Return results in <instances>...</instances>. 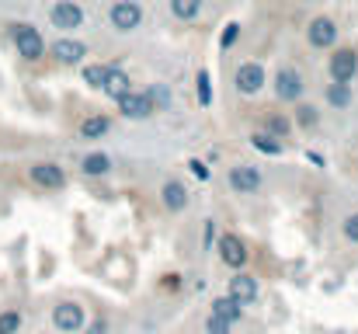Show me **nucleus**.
Listing matches in <instances>:
<instances>
[{
  "label": "nucleus",
  "mask_w": 358,
  "mask_h": 334,
  "mask_svg": "<svg viewBox=\"0 0 358 334\" xmlns=\"http://www.w3.org/2000/svg\"><path fill=\"white\" fill-rule=\"evenodd\" d=\"M10 42H14V49H17V56H21L24 63L45 60V39H42V32H38L35 25H28V21L10 25Z\"/></svg>",
  "instance_id": "nucleus-1"
},
{
  "label": "nucleus",
  "mask_w": 358,
  "mask_h": 334,
  "mask_svg": "<svg viewBox=\"0 0 358 334\" xmlns=\"http://www.w3.org/2000/svg\"><path fill=\"white\" fill-rule=\"evenodd\" d=\"M52 324H56L59 334H80L84 324H87V314H84V307L77 300H59L52 307Z\"/></svg>",
  "instance_id": "nucleus-2"
},
{
  "label": "nucleus",
  "mask_w": 358,
  "mask_h": 334,
  "mask_svg": "<svg viewBox=\"0 0 358 334\" xmlns=\"http://www.w3.org/2000/svg\"><path fill=\"white\" fill-rule=\"evenodd\" d=\"M227 185H230L234 195H257L261 185H264V174L254 164H234L230 174H227Z\"/></svg>",
  "instance_id": "nucleus-3"
},
{
  "label": "nucleus",
  "mask_w": 358,
  "mask_h": 334,
  "mask_svg": "<svg viewBox=\"0 0 358 334\" xmlns=\"http://www.w3.org/2000/svg\"><path fill=\"white\" fill-rule=\"evenodd\" d=\"M108 25L122 32V35H129V32H136L139 25H143V4L139 0H115L112 7H108Z\"/></svg>",
  "instance_id": "nucleus-4"
},
{
  "label": "nucleus",
  "mask_w": 358,
  "mask_h": 334,
  "mask_svg": "<svg viewBox=\"0 0 358 334\" xmlns=\"http://www.w3.org/2000/svg\"><path fill=\"white\" fill-rule=\"evenodd\" d=\"M271 84H275V98H278V102H289V105H296V102L306 95L303 74H299L296 67H278Z\"/></svg>",
  "instance_id": "nucleus-5"
},
{
  "label": "nucleus",
  "mask_w": 358,
  "mask_h": 334,
  "mask_svg": "<svg viewBox=\"0 0 358 334\" xmlns=\"http://www.w3.org/2000/svg\"><path fill=\"white\" fill-rule=\"evenodd\" d=\"M327 74H331V81H338V84H352L358 77V49H352V46L334 49L331 60H327Z\"/></svg>",
  "instance_id": "nucleus-6"
},
{
  "label": "nucleus",
  "mask_w": 358,
  "mask_h": 334,
  "mask_svg": "<svg viewBox=\"0 0 358 334\" xmlns=\"http://www.w3.org/2000/svg\"><path fill=\"white\" fill-rule=\"evenodd\" d=\"M216 254H220V261L227 265V268H247V261H250V251H247V244L240 240L237 233H220L216 237Z\"/></svg>",
  "instance_id": "nucleus-7"
},
{
  "label": "nucleus",
  "mask_w": 358,
  "mask_h": 334,
  "mask_svg": "<svg viewBox=\"0 0 358 334\" xmlns=\"http://www.w3.org/2000/svg\"><path fill=\"white\" fill-rule=\"evenodd\" d=\"M84 7L77 4V0H56L52 7H49V21H52V28H59V32H77V28H84Z\"/></svg>",
  "instance_id": "nucleus-8"
},
{
  "label": "nucleus",
  "mask_w": 358,
  "mask_h": 334,
  "mask_svg": "<svg viewBox=\"0 0 358 334\" xmlns=\"http://www.w3.org/2000/svg\"><path fill=\"white\" fill-rule=\"evenodd\" d=\"M115 105H119V115L122 118H129V122H146V118L157 111L146 91H132V88L115 98Z\"/></svg>",
  "instance_id": "nucleus-9"
},
{
  "label": "nucleus",
  "mask_w": 358,
  "mask_h": 334,
  "mask_svg": "<svg viewBox=\"0 0 358 334\" xmlns=\"http://www.w3.org/2000/svg\"><path fill=\"white\" fill-rule=\"evenodd\" d=\"M28 178H31V185H38V188H45V192H63V188H66V171H63L59 164H52V160L31 164V167H28Z\"/></svg>",
  "instance_id": "nucleus-10"
},
{
  "label": "nucleus",
  "mask_w": 358,
  "mask_h": 334,
  "mask_svg": "<svg viewBox=\"0 0 358 334\" xmlns=\"http://www.w3.org/2000/svg\"><path fill=\"white\" fill-rule=\"evenodd\" d=\"M234 84H237V91L243 98H254V95H261L264 91V84H268V74H264V67L261 63H240L237 67V77H234Z\"/></svg>",
  "instance_id": "nucleus-11"
},
{
  "label": "nucleus",
  "mask_w": 358,
  "mask_h": 334,
  "mask_svg": "<svg viewBox=\"0 0 358 334\" xmlns=\"http://www.w3.org/2000/svg\"><path fill=\"white\" fill-rule=\"evenodd\" d=\"M306 42H310L313 49H334V46H338V25H334V18L317 14V18L306 25Z\"/></svg>",
  "instance_id": "nucleus-12"
},
{
  "label": "nucleus",
  "mask_w": 358,
  "mask_h": 334,
  "mask_svg": "<svg viewBox=\"0 0 358 334\" xmlns=\"http://www.w3.org/2000/svg\"><path fill=\"white\" fill-rule=\"evenodd\" d=\"M49 56H52L59 67H80L84 56H87V46L77 42V39H56V42L49 46Z\"/></svg>",
  "instance_id": "nucleus-13"
},
{
  "label": "nucleus",
  "mask_w": 358,
  "mask_h": 334,
  "mask_svg": "<svg viewBox=\"0 0 358 334\" xmlns=\"http://www.w3.org/2000/svg\"><path fill=\"white\" fill-rule=\"evenodd\" d=\"M188 202H192V195H188L185 181H174V178L164 181V188H160V206H164L167 213H185Z\"/></svg>",
  "instance_id": "nucleus-14"
},
{
  "label": "nucleus",
  "mask_w": 358,
  "mask_h": 334,
  "mask_svg": "<svg viewBox=\"0 0 358 334\" xmlns=\"http://www.w3.org/2000/svg\"><path fill=\"white\" fill-rule=\"evenodd\" d=\"M227 296H234L240 307L254 303V300H257V279H254V275H247V272L240 268L237 275L230 279V289H227Z\"/></svg>",
  "instance_id": "nucleus-15"
},
{
  "label": "nucleus",
  "mask_w": 358,
  "mask_h": 334,
  "mask_svg": "<svg viewBox=\"0 0 358 334\" xmlns=\"http://www.w3.org/2000/svg\"><path fill=\"white\" fill-rule=\"evenodd\" d=\"M129 88H132L129 74H125L122 67H115V63H108V67H105V81H101V91H105V95H108V98L115 102L119 95H125V91H129Z\"/></svg>",
  "instance_id": "nucleus-16"
},
{
  "label": "nucleus",
  "mask_w": 358,
  "mask_h": 334,
  "mask_svg": "<svg viewBox=\"0 0 358 334\" xmlns=\"http://www.w3.org/2000/svg\"><path fill=\"white\" fill-rule=\"evenodd\" d=\"M324 102L331 105L334 111H348L355 105V91H352V84H327V91H324Z\"/></svg>",
  "instance_id": "nucleus-17"
},
{
  "label": "nucleus",
  "mask_w": 358,
  "mask_h": 334,
  "mask_svg": "<svg viewBox=\"0 0 358 334\" xmlns=\"http://www.w3.org/2000/svg\"><path fill=\"white\" fill-rule=\"evenodd\" d=\"M80 174H84V178H105V174H112V157L101 153V150L87 153V157L80 160Z\"/></svg>",
  "instance_id": "nucleus-18"
},
{
  "label": "nucleus",
  "mask_w": 358,
  "mask_h": 334,
  "mask_svg": "<svg viewBox=\"0 0 358 334\" xmlns=\"http://www.w3.org/2000/svg\"><path fill=\"white\" fill-rule=\"evenodd\" d=\"M108 129H112V118L105 111H94L80 122V139H101V136H108Z\"/></svg>",
  "instance_id": "nucleus-19"
},
{
  "label": "nucleus",
  "mask_w": 358,
  "mask_h": 334,
  "mask_svg": "<svg viewBox=\"0 0 358 334\" xmlns=\"http://www.w3.org/2000/svg\"><path fill=\"white\" fill-rule=\"evenodd\" d=\"M250 146H254V150H261V153H268V157H282V150H285V143H282L278 136L264 132V129L250 132Z\"/></svg>",
  "instance_id": "nucleus-20"
},
{
  "label": "nucleus",
  "mask_w": 358,
  "mask_h": 334,
  "mask_svg": "<svg viewBox=\"0 0 358 334\" xmlns=\"http://www.w3.org/2000/svg\"><path fill=\"white\" fill-rule=\"evenodd\" d=\"M213 314L223 317V321H230V324H240V321H243V307H240L234 296H216V300H213Z\"/></svg>",
  "instance_id": "nucleus-21"
},
{
  "label": "nucleus",
  "mask_w": 358,
  "mask_h": 334,
  "mask_svg": "<svg viewBox=\"0 0 358 334\" xmlns=\"http://www.w3.org/2000/svg\"><path fill=\"white\" fill-rule=\"evenodd\" d=\"M202 7H206V0H171V14L178 21H195L202 14Z\"/></svg>",
  "instance_id": "nucleus-22"
},
{
  "label": "nucleus",
  "mask_w": 358,
  "mask_h": 334,
  "mask_svg": "<svg viewBox=\"0 0 358 334\" xmlns=\"http://www.w3.org/2000/svg\"><path fill=\"white\" fill-rule=\"evenodd\" d=\"M317 122H320V109L299 98V102H296V125H299V129H317Z\"/></svg>",
  "instance_id": "nucleus-23"
},
{
  "label": "nucleus",
  "mask_w": 358,
  "mask_h": 334,
  "mask_svg": "<svg viewBox=\"0 0 358 334\" xmlns=\"http://www.w3.org/2000/svg\"><path fill=\"white\" fill-rule=\"evenodd\" d=\"M264 132H271V136H278V139H289V136H292V122H289L285 115L271 111V115L264 118Z\"/></svg>",
  "instance_id": "nucleus-24"
},
{
  "label": "nucleus",
  "mask_w": 358,
  "mask_h": 334,
  "mask_svg": "<svg viewBox=\"0 0 358 334\" xmlns=\"http://www.w3.org/2000/svg\"><path fill=\"white\" fill-rule=\"evenodd\" d=\"M24 324L21 310H0V334H17Z\"/></svg>",
  "instance_id": "nucleus-25"
},
{
  "label": "nucleus",
  "mask_w": 358,
  "mask_h": 334,
  "mask_svg": "<svg viewBox=\"0 0 358 334\" xmlns=\"http://www.w3.org/2000/svg\"><path fill=\"white\" fill-rule=\"evenodd\" d=\"M146 95H150V102H153V109H157V111L171 109V88H167V84H153Z\"/></svg>",
  "instance_id": "nucleus-26"
},
{
  "label": "nucleus",
  "mask_w": 358,
  "mask_h": 334,
  "mask_svg": "<svg viewBox=\"0 0 358 334\" xmlns=\"http://www.w3.org/2000/svg\"><path fill=\"white\" fill-rule=\"evenodd\" d=\"M195 84H199V105H202V109H209V105H213V84H209V70H199Z\"/></svg>",
  "instance_id": "nucleus-27"
},
{
  "label": "nucleus",
  "mask_w": 358,
  "mask_h": 334,
  "mask_svg": "<svg viewBox=\"0 0 358 334\" xmlns=\"http://www.w3.org/2000/svg\"><path fill=\"white\" fill-rule=\"evenodd\" d=\"M80 77H84L87 88H101V81H105V67H101V63H87Z\"/></svg>",
  "instance_id": "nucleus-28"
},
{
  "label": "nucleus",
  "mask_w": 358,
  "mask_h": 334,
  "mask_svg": "<svg viewBox=\"0 0 358 334\" xmlns=\"http://www.w3.org/2000/svg\"><path fill=\"white\" fill-rule=\"evenodd\" d=\"M216 237H220V226H216V220H206V223H202V251H213Z\"/></svg>",
  "instance_id": "nucleus-29"
},
{
  "label": "nucleus",
  "mask_w": 358,
  "mask_h": 334,
  "mask_svg": "<svg viewBox=\"0 0 358 334\" xmlns=\"http://www.w3.org/2000/svg\"><path fill=\"white\" fill-rule=\"evenodd\" d=\"M206 331L209 334H230L234 331V324L223 321V317H216V314H209V317H206Z\"/></svg>",
  "instance_id": "nucleus-30"
},
{
  "label": "nucleus",
  "mask_w": 358,
  "mask_h": 334,
  "mask_svg": "<svg viewBox=\"0 0 358 334\" xmlns=\"http://www.w3.org/2000/svg\"><path fill=\"white\" fill-rule=\"evenodd\" d=\"M341 233H345V240L358 244V213H348V216H345V223H341Z\"/></svg>",
  "instance_id": "nucleus-31"
},
{
  "label": "nucleus",
  "mask_w": 358,
  "mask_h": 334,
  "mask_svg": "<svg viewBox=\"0 0 358 334\" xmlns=\"http://www.w3.org/2000/svg\"><path fill=\"white\" fill-rule=\"evenodd\" d=\"M188 171H192L199 181H209V178H213V171H209V167H206V160H199V157H192V160H188Z\"/></svg>",
  "instance_id": "nucleus-32"
},
{
  "label": "nucleus",
  "mask_w": 358,
  "mask_h": 334,
  "mask_svg": "<svg viewBox=\"0 0 358 334\" xmlns=\"http://www.w3.org/2000/svg\"><path fill=\"white\" fill-rule=\"evenodd\" d=\"M237 35H240V25L237 21H230V25H227V32H223V42H220V46H223V49H230V46L237 42Z\"/></svg>",
  "instance_id": "nucleus-33"
},
{
  "label": "nucleus",
  "mask_w": 358,
  "mask_h": 334,
  "mask_svg": "<svg viewBox=\"0 0 358 334\" xmlns=\"http://www.w3.org/2000/svg\"><path fill=\"white\" fill-rule=\"evenodd\" d=\"M84 334H108V321L105 317H94L91 324H84Z\"/></svg>",
  "instance_id": "nucleus-34"
}]
</instances>
